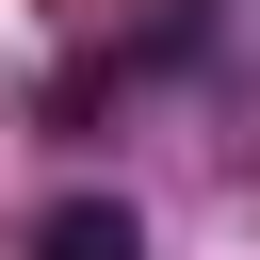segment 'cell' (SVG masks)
<instances>
[{"label": "cell", "instance_id": "cell-1", "mask_svg": "<svg viewBox=\"0 0 260 260\" xmlns=\"http://www.w3.org/2000/svg\"><path fill=\"white\" fill-rule=\"evenodd\" d=\"M16 260H146V211H130V195H49Z\"/></svg>", "mask_w": 260, "mask_h": 260}]
</instances>
